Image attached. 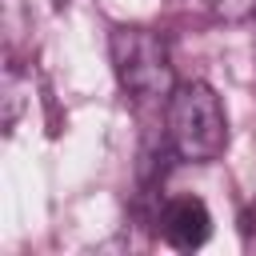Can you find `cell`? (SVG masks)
Masks as SVG:
<instances>
[{
  "instance_id": "cell-4",
  "label": "cell",
  "mask_w": 256,
  "mask_h": 256,
  "mask_svg": "<svg viewBox=\"0 0 256 256\" xmlns=\"http://www.w3.org/2000/svg\"><path fill=\"white\" fill-rule=\"evenodd\" d=\"M208 8L220 20H248V16H256V0H208Z\"/></svg>"
},
{
  "instance_id": "cell-2",
  "label": "cell",
  "mask_w": 256,
  "mask_h": 256,
  "mask_svg": "<svg viewBox=\"0 0 256 256\" xmlns=\"http://www.w3.org/2000/svg\"><path fill=\"white\" fill-rule=\"evenodd\" d=\"M108 52H112V68L120 88L148 104V100H168L176 80H172V60H168V44L160 32L152 28H136V24H116L108 36Z\"/></svg>"
},
{
  "instance_id": "cell-1",
  "label": "cell",
  "mask_w": 256,
  "mask_h": 256,
  "mask_svg": "<svg viewBox=\"0 0 256 256\" xmlns=\"http://www.w3.org/2000/svg\"><path fill=\"white\" fill-rule=\"evenodd\" d=\"M164 136L180 160L208 164L228 144V120L220 96L204 80H184L164 100Z\"/></svg>"
},
{
  "instance_id": "cell-3",
  "label": "cell",
  "mask_w": 256,
  "mask_h": 256,
  "mask_svg": "<svg viewBox=\"0 0 256 256\" xmlns=\"http://www.w3.org/2000/svg\"><path fill=\"white\" fill-rule=\"evenodd\" d=\"M160 232L172 248L180 252H192L200 248L208 236H212V216H208V204L200 196H176L164 204L160 212Z\"/></svg>"
}]
</instances>
